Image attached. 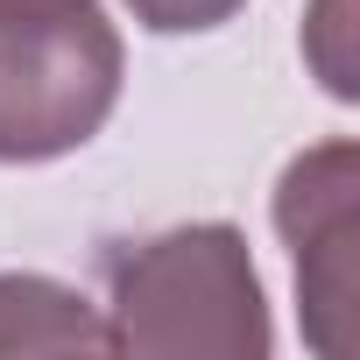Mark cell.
Segmentation results:
<instances>
[{
	"instance_id": "3",
	"label": "cell",
	"mask_w": 360,
	"mask_h": 360,
	"mask_svg": "<svg viewBox=\"0 0 360 360\" xmlns=\"http://www.w3.org/2000/svg\"><path fill=\"white\" fill-rule=\"evenodd\" d=\"M276 226L297 262V297L311 304V339L339 353V311L353 304V141H318L283 169Z\"/></svg>"
},
{
	"instance_id": "1",
	"label": "cell",
	"mask_w": 360,
	"mask_h": 360,
	"mask_svg": "<svg viewBox=\"0 0 360 360\" xmlns=\"http://www.w3.org/2000/svg\"><path fill=\"white\" fill-rule=\"evenodd\" d=\"M269 346V297L233 226H169L106 255V353L262 360Z\"/></svg>"
},
{
	"instance_id": "4",
	"label": "cell",
	"mask_w": 360,
	"mask_h": 360,
	"mask_svg": "<svg viewBox=\"0 0 360 360\" xmlns=\"http://www.w3.org/2000/svg\"><path fill=\"white\" fill-rule=\"evenodd\" d=\"M0 353H106V318L50 276H0Z\"/></svg>"
},
{
	"instance_id": "5",
	"label": "cell",
	"mask_w": 360,
	"mask_h": 360,
	"mask_svg": "<svg viewBox=\"0 0 360 360\" xmlns=\"http://www.w3.org/2000/svg\"><path fill=\"white\" fill-rule=\"evenodd\" d=\"M120 8L141 29H155V36H205V29L233 22L248 0H120Z\"/></svg>"
},
{
	"instance_id": "2",
	"label": "cell",
	"mask_w": 360,
	"mask_h": 360,
	"mask_svg": "<svg viewBox=\"0 0 360 360\" xmlns=\"http://www.w3.org/2000/svg\"><path fill=\"white\" fill-rule=\"evenodd\" d=\"M120 64L99 0H0V162L85 148L120 99Z\"/></svg>"
}]
</instances>
